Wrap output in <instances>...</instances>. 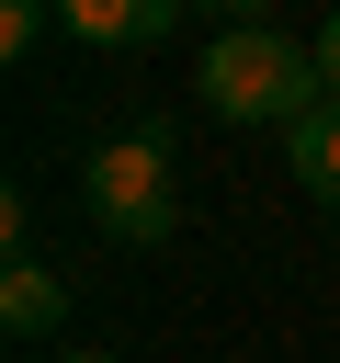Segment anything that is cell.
<instances>
[{
  "label": "cell",
  "instance_id": "5",
  "mask_svg": "<svg viewBox=\"0 0 340 363\" xmlns=\"http://www.w3.org/2000/svg\"><path fill=\"white\" fill-rule=\"evenodd\" d=\"M283 147H295V182H306V193H317V204L340 216V102H317V113H306V125H295Z\"/></svg>",
  "mask_w": 340,
  "mask_h": 363
},
{
  "label": "cell",
  "instance_id": "7",
  "mask_svg": "<svg viewBox=\"0 0 340 363\" xmlns=\"http://www.w3.org/2000/svg\"><path fill=\"white\" fill-rule=\"evenodd\" d=\"M193 11H215L227 34H238V23H272V0H193Z\"/></svg>",
  "mask_w": 340,
  "mask_h": 363
},
{
  "label": "cell",
  "instance_id": "2",
  "mask_svg": "<svg viewBox=\"0 0 340 363\" xmlns=\"http://www.w3.org/2000/svg\"><path fill=\"white\" fill-rule=\"evenodd\" d=\"M79 204H91V227H102V238L159 250V238L181 227V193H170V136H159V125H113V136L79 159Z\"/></svg>",
  "mask_w": 340,
  "mask_h": 363
},
{
  "label": "cell",
  "instance_id": "1",
  "mask_svg": "<svg viewBox=\"0 0 340 363\" xmlns=\"http://www.w3.org/2000/svg\"><path fill=\"white\" fill-rule=\"evenodd\" d=\"M204 102L227 113V125H306L317 102H329V79H317V45H295V34H272V23H238V34H215L204 45Z\"/></svg>",
  "mask_w": 340,
  "mask_h": 363
},
{
  "label": "cell",
  "instance_id": "6",
  "mask_svg": "<svg viewBox=\"0 0 340 363\" xmlns=\"http://www.w3.org/2000/svg\"><path fill=\"white\" fill-rule=\"evenodd\" d=\"M45 23H57V0H0V57H34Z\"/></svg>",
  "mask_w": 340,
  "mask_h": 363
},
{
  "label": "cell",
  "instance_id": "9",
  "mask_svg": "<svg viewBox=\"0 0 340 363\" xmlns=\"http://www.w3.org/2000/svg\"><path fill=\"white\" fill-rule=\"evenodd\" d=\"M68 363H113V352H68Z\"/></svg>",
  "mask_w": 340,
  "mask_h": 363
},
{
  "label": "cell",
  "instance_id": "8",
  "mask_svg": "<svg viewBox=\"0 0 340 363\" xmlns=\"http://www.w3.org/2000/svg\"><path fill=\"white\" fill-rule=\"evenodd\" d=\"M317 79H329V102H340V11L317 23Z\"/></svg>",
  "mask_w": 340,
  "mask_h": 363
},
{
  "label": "cell",
  "instance_id": "3",
  "mask_svg": "<svg viewBox=\"0 0 340 363\" xmlns=\"http://www.w3.org/2000/svg\"><path fill=\"white\" fill-rule=\"evenodd\" d=\"M181 11H193V0H57V23H68L79 45H113V57H125V45H159Z\"/></svg>",
  "mask_w": 340,
  "mask_h": 363
},
{
  "label": "cell",
  "instance_id": "4",
  "mask_svg": "<svg viewBox=\"0 0 340 363\" xmlns=\"http://www.w3.org/2000/svg\"><path fill=\"white\" fill-rule=\"evenodd\" d=\"M0 318H11V340H45V329L68 318V284H57L45 261H11V284H0Z\"/></svg>",
  "mask_w": 340,
  "mask_h": 363
}]
</instances>
